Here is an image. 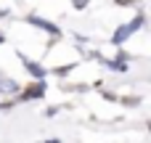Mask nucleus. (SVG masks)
<instances>
[{"label": "nucleus", "instance_id": "f257e3e1", "mask_svg": "<svg viewBox=\"0 0 151 143\" xmlns=\"http://www.w3.org/2000/svg\"><path fill=\"white\" fill-rule=\"evenodd\" d=\"M141 27H143V13H138V16H135V19L130 21V24H122V27H119V29L114 32L111 42H114V45H122V42H125V40H127V37H130V34L135 32V29H141Z\"/></svg>", "mask_w": 151, "mask_h": 143}, {"label": "nucleus", "instance_id": "f03ea898", "mask_svg": "<svg viewBox=\"0 0 151 143\" xmlns=\"http://www.w3.org/2000/svg\"><path fill=\"white\" fill-rule=\"evenodd\" d=\"M45 96V82H35V85H27L19 96H16V103H27V101H40Z\"/></svg>", "mask_w": 151, "mask_h": 143}, {"label": "nucleus", "instance_id": "7ed1b4c3", "mask_svg": "<svg viewBox=\"0 0 151 143\" xmlns=\"http://www.w3.org/2000/svg\"><path fill=\"white\" fill-rule=\"evenodd\" d=\"M27 21H29L32 27H37V29H42V32L53 34V37H58V34H61V29H58L53 21H45V19H40V16H32V13H29V16H27Z\"/></svg>", "mask_w": 151, "mask_h": 143}, {"label": "nucleus", "instance_id": "20e7f679", "mask_svg": "<svg viewBox=\"0 0 151 143\" xmlns=\"http://www.w3.org/2000/svg\"><path fill=\"white\" fill-rule=\"evenodd\" d=\"M19 93H21V88H19V82L3 74V77H0V96H8V98H16Z\"/></svg>", "mask_w": 151, "mask_h": 143}, {"label": "nucleus", "instance_id": "39448f33", "mask_svg": "<svg viewBox=\"0 0 151 143\" xmlns=\"http://www.w3.org/2000/svg\"><path fill=\"white\" fill-rule=\"evenodd\" d=\"M19 58H21V64L27 66V72H29V74H32L37 82H42V80H45V69H42V64H37V61H29V58H27V56H21V53H19Z\"/></svg>", "mask_w": 151, "mask_h": 143}, {"label": "nucleus", "instance_id": "423d86ee", "mask_svg": "<svg viewBox=\"0 0 151 143\" xmlns=\"http://www.w3.org/2000/svg\"><path fill=\"white\" fill-rule=\"evenodd\" d=\"M109 66H111V69H117V72H127V64H125L122 58H119V61H111Z\"/></svg>", "mask_w": 151, "mask_h": 143}, {"label": "nucleus", "instance_id": "0eeeda50", "mask_svg": "<svg viewBox=\"0 0 151 143\" xmlns=\"http://www.w3.org/2000/svg\"><path fill=\"white\" fill-rule=\"evenodd\" d=\"M88 3H90V0H72V5H74V8H77V11H82V8H85V5H88Z\"/></svg>", "mask_w": 151, "mask_h": 143}, {"label": "nucleus", "instance_id": "6e6552de", "mask_svg": "<svg viewBox=\"0 0 151 143\" xmlns=\"http://www.w3.org/2000/svg\"><path fill=\"white\" fill-rule=\"evenodd\" d=\"M5 16H8V11H5V8H0V19H5Z\"/></svg>", "mask_w": 151, "mask_h": 143}, {"label": "nucleus", "instance_id": "1a4fd4ad", "mask_svg": "<svg viewBox=\"0 0 151 143\" xmlns=\"http://www.w3.org/2000/svg\"><path fill=\"white\" fill-rule=\"evenodd\" d=\"M127 3H133V0H117V5H127Z\"/></svg>", "mask_w": 151, "mask_h": 143}, {"label": "nucleus", "instance_id": "9d476101", "mask_svg": "<svg viewBox=\"0 0 151 143\" xmlns=\"http://www.w3.org/2000/svg\"><path fill=\"white\" fill-rule=\"evenodd\" d=\"M3 42H5V34H3V32H0V45H3Z\"/></svg>", "mask_w": 151, "mask_h": 143}, {"label": "nucleus", "instance_id": "9b49d317", "mask_svg": "<svg viewBox=\"0 0 151 143\" xmlns=\"http://www.w3.org/2000/svg\"><path fill=\"white\" fill-rule=\"evenodd\" d=\"M0 77H3V72H0Z\"/></svg>", "mask_w": 151, "mask_h": 143}, {"label": "nucleus", "instance_id": "f8f14e48", "mask_svg": "<svg viewBox=\"0 0 151 143\" xmlns=\"http://www.w3.org/2000/svg\"><path fill=\"white\" fill-rule=\"evenodd\" d=\"M149 130H151V125H149Z\"/></svg>", "mask_w": 151, "mask_h": 143}]
</instances>
